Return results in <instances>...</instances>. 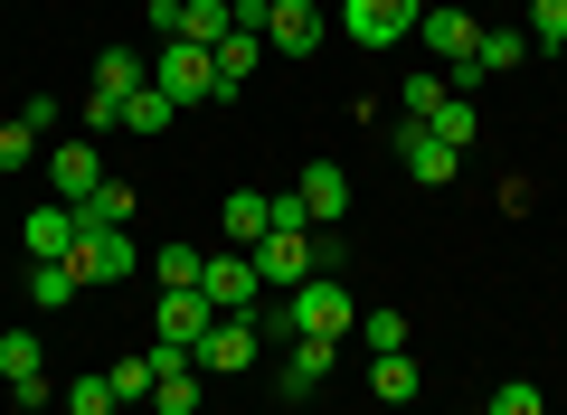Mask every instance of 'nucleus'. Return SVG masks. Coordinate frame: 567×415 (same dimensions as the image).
I'll use <instances>...</instances> for the list:
<instances>
[{
  "mask_svg": "<svg viewBox=\"0 0 567 415\" xmlns=\"http://www.w3.org/2000/svg\"><path fill=\"white\" fill-rule=\"evenodd\" d=\"M66 264H76V283H123L133 274V237H123V227H76Z\"/></svg>",
  "mask_w": 567,
  "mask_h": 415,
  "instance_id": "7",
  "label": "nucleus"
},
{
  "mask_svg": "<svg viewBox=\"0 0 567 415\" xmlns=\"http://www.w3.org/2000/svg\"><path fill=\"white\" fill-rule=\"evenodd\" d=\"M152 85H162L181 114H189V104H218V58H208L199 39H162V48H152Z\"/></svg>",
  "mask_w": 567,
  "mask_h": 415,
  "instance_id": "1",
  "label": "nucleus"
},
{
  "mask_svg": "<svg viewBox=\"0 0 567 415\" xmlns=\"http://www.w3.org/2000/svg\"><path fill=\"white\" fill-rule=\"evenodd\" d=\"M29 264H58L66 246H76V208H66V198H48V208H29Z\"/></svg>",
  "mask_w": 567,
  "mask_h": 415,
  "instance_id": "12",
  "label": "nucleus"
},
{
  "mask_svg": "<svg viewBox=\"0 0 567 415\" xmlns=\"http://www.w3.org/2000/svg\"><path fill=\"white\" fill-rule=\"evenodd\" d=\"M208 321H218V302L189 283V293H162V312H152V340H162V350H199Z\"/></svg>",
  "mask_w": 567,
  "mask_h": 415,
  "instance_id": "8",
  "label": "nucleus"
},
{
  "mask_svg": "<svg viewBox=\"0 0 567 415\" xmlns=\"http://www.w3.org/2000/svg\"><path fill=\"white\" fill-rule=\"evenodd\" d=\"M529 48H567V0H529Z\"/></svg>",
  "mask_w": 567,
  "mask_h": 415,
  "instance_id": "28",
  "label": "nucleus"
},
{
  "mask_svg": "<svg viewBox=\"0 0 567 415\" xmlns=\"http://www.w3.org/2000/svg\"><path fill=\"white\" fill-rule=\"evenodd\" d=\"M293 198H303V227H341L350 218V170L341 160H312V170L293 179Z\"/></svg>",
  "mask_w": 567,
  "mask_h": 415,
  "instance_id": "9",
  "label": "nucleus"
},
{
  "mask_svg": "<svg viewBox=\"0 0 567 415\" xmlns=\"http://www.w3.org/2000/svg\"><path fill=\"white\" fill-rule=\"evenodd\" d=\"M369 387H379V406H406V396H416V359H406V350L369 359Z\"/></svg>",
  "mask_w": 567,
  "mask_h": 415,
  "instance_id": "21",
  "label": "nucleus"
},
{
  "mask_svg": "<svg viewBox=\"0 0 567 415\" xmlns=\"http://www.w3.org/2000/svg\"><path fill=\"white\" fill-rule=\"evenodd\" d=\"M48 369V350H39V331H0V377L20 387V377H39Z\"/></svg>",
  "mask_w": 567,
  "mask_h": 415,
  "instance_id": "24",
  "label": "nucleus"
},
{
  "mask_svg": "<svg viewBox=\"0 0 567 415\" xmlns=\"http://www.w3.org/2000/svg\"><path fill=\"white\" fill-rule=\"evenodd\" d=\"M29 152H39V133L29 123H0V170H29Z\"/></svg>",
  "mask_w": 567,
  "mask_h": 415,
  "instance_id": "32",
  "label": "nucleus"
},
{
  "mask_svg": "<svg viewBox=\"0 0 567 415\" xmlns=\"http://www.w3.org/2000/svg\"><path fill=\"white\" fill-rule=\"evenodd\" d=\"M425 133L454 142V152H473V133H483V114H473V95H445L435 114H425Z\"/></svg>",
  "mask_w": 567,
  "mask_h": 415,
  "instance_id": "20",
  "label": "nucleus"
},
{
  "mask_svg": "<svg viewBox=\"0 0 567 415\" xmlns=\"http://www.w3.org/2000/svg\"><path fill=\"white\" fill-rule=\"evenodd\" d=\"M10 396H20V415H48V406H66V377H20V387H10Z\"/></svg>",
  "mask_w": 567,
  "mask_h": 415,
  "instance_id": "29",
  "label": "nucleus"
},
{
  "mask_svg": "<svg viewBox=\"0 0 567 415\" xmlns=\"http://www.w3.org/2000/svg\"><path fill=\"white\" fill-rule=\"evenodd\" d=\"M104 377H114V406H152V387H162V350H152V359H114Z\"/></svg>",
  "mask_w": 567,
  "mask_h": 415,
  "instance_id": "17",
  "label": "nucleus"
},
{
  "mask_svg": "<svg viewBox=\"0 0 567 415\" xmlns=\"http://www.w3.org/2000/svg\"><path fill=\"white\" fill-rule=\"evenodd\" d=\"M445 95H454L445 76H406V95H398V104H406V123H425V114H435V104H445Z\"/></svg>",
  "mask_w": 567,
  "mask_h": 415,
  "instance_id": "30",
  "label": "nucleus"
},
{
  "mask_svg": "<svg viewBox=\"0 0 567 415\" xmlns=\"http://www.w3.org/2000/svg\"><path fill=\"white\" fill-rule=\"evenodd\" d=\"M256 66H265V39H256V29H237V39L218 48V104L246 95V76H256Z\"/></svg>",
  "mask_w": 567,
  "mask_h": 415,
  "instance_id": "16",
  "label": "nucleus"
},
{
  "mask_svg": "<svg viewBox=\"0 0 567 415\" xmlns=\"http://www.w3.org/2000/svg\"><path fill=\"white\" fill-rule=\"evenodd\" d=\"M416 39H425V58H445V66H464L473 48H483V20H473L464 0H425V20H416Z\"/></svg>",
  "mask_w": 567,
  "mask_h": 415,
  "instance_id": "6",
  "label": "nucleus"
},
{
  "mask_svg": "<svg viewBox=\"0 0 567 415\" xmlns=\"http://www.w3.org/2000/svg\"><path fill=\"white\" fill-rule=\"evenodd\" d=\"M142 85H152V58H133V48H104V58H95V95H142Z\"/></svg>",
  "mask_w": 567,
  "mask_h": 415,
  "instance_id": "15",
  "label": "nucleus"
},
{
  "mask_svg": "<svg viewBox=\"0 0 567 415\" xmlns=\"http://www.w3.org/2000/svg\"><path fill=\"white\" fill-rule=\"evenodd\" d=\"M66 302H76V264H29V312H66Z\"/></svg>",
  "mask_w": 567,
  "mask_h": 415,
  "instance_id": "19",
  "label": "nucleus"
},
{
  "mask_svg": "<svg viewBox=\"0 0 567 415\" xmlns=\"http://www.w3.org/2000/svg\"><path fill=\"white\" fill-rule=\"evenodd\" d=\"M48 179H58V198H66V208H85V198L104 189V160H95V142H58Z\"/></svg>",
  "mask_w": 567,
  "mask_h": 415,
  "instance_id": "11",
  "label": "nucleus"
},
{
  "mask_svg": "<svg viewBox=\"0 0 567 415\" xmlns=\"http://www.w3.org/2000/svg\"><path fill=\"white\" fill-rule=\"evenodd\" d=\"M133 208H142V198H133V179H104V189L76 208V227H133Z\"/></svg>",
  "mask_w": 567,
  "mask_h": 415,
  "instance_id": "18",
  "label": "nucleus"
},
{
  "mask_svg": "<svg viewBox=\"0 0 567 415\" xmlns=\"http://www.w3.org/2000/svg\"><path fill=\"white\" fill-rule=\"evenodd\" d=\"M256 39H265V58H312V48L331 39V20L312 10V0H275V10L256 20Z\"/></svg>",
  "mask_w": 567,
  "mask_h": 415,
  "instance_id": "2",
  "label": "nucleus"
},
{
  "mask_svg": "<svg viewBox=\"0 0 567 415\" xmlns=\"http://www.w3.org/2000/svg\"><path fill=\"white\" fill-rule=\"evenodd\" d=\"M398 160H406V179H425V189H445V179L464 170V152H454V142H435L425 123H406V133H398Z\"/></svg>",
  "mask_w": 567,
  "mask_h": 415,
  "instance_id": "10",
  "label": "nucleus"
},
{
  "mask_svg": "<svg viewBox=\"0 0 567 415\" xmlns=\"http://www.w3.org/2000/svg\"><path fill=\"white\" fill-rule=\"evenodd\" d=\"M152 415H199V359H189V369H162V387H152Z\"/></svg>",
  "mask_w": 567,
  "mask_h": 415,
  "instance_id": "22",
  "label": "nucleus"
},
{
  "mask_svg": "<svg viewBox=\"0 0 567 415\" xmlns=\"http://www.w3.org/2000/svg\"><path fill=\"white\" fill-rule=\"evenodd\" d=\"M123 415H133V406H123Z\"/></svg>",
  "mask_w": 567,
  "mask_h": 415,
  "instance_id": "34",
  "label": "nucleus"
},
{
  "mask_svg": "<svg viewBox=\"0 0 567 415\" xmlns=\"http://www.w3.org/2000/svg\"><path fill=\"white\" fill-rule=\"evenodd\" d=\"M265 227H275V198H265V189H237V198L218 208V237H227V246H256Z\"/></svg>",
  "mask_w": 567,
  "mask_h": 415,
  "instance_id": "14",
  "label": "nucleus"
},
{
  "mask_svg": "<svg viewBox=\"0 0 567 415\" xmlns=\"http://www.w3.org/2000/svg\"><path fill=\"white\" fill-rule=\"evenodd\" d=\"M360 340H369L379 359H388V350H406V312H369V321H360Z\"/></svg>",
  "mask_w": 567,
  "mask_h": 415,
  "instance_id": "31",
  "label": "nucleus"
},
{
  "mask_svg": "<svg viewBox=\"0 0 567 415\" xmlns=\"http://www.w3.org/2000/svg\"><path fill=\"white\" fill-rule=\"evenodd\" d=\"M256 350H265L256 312H218V321H208V340H199V369L208 377H237V369H256Z\"/></svg>",
  "mask_w": 567,
  "mask_h": 415,
  "instance_id": "5",
  "label": "nucleus"
},
{
  "mask_svg": "<svg viewBox=\"0 0 567 415\" xmlns=\"http://www.w3.org/2000/svg\"><path fill=\"white\" fill-rule=\"evenodd\" d=\"M416 20H425V0H341V29L360 48H398V39H416Z\"/></svg>",
  "mask_w": 567,
  "mask_h": 415,
  "instance_id": "3",
  "label": "nucleus"
},
{
  "mask_svg": "<svg viewBox=\"0 0 567 415\" xmlns=\"http://www.w3.org/2000/svg\"><path fill=\"white\" fill-rule=\"evenodd\" d=\"M199 293L218 302V312H256V302H265V274H256V256H246V246H218V256H208V274H199Z\"/></svg>",
  "mask_w": 567,
  "mask_h": 415,
  "instance_id": "4",
  "label": "nucleus"
},
{
  "mask_svg": "<svg viewBox=\"0 0 567 415\" xmlns=\"http://www.w3.org/2000/svg\"><path fill=\"white\" fill-rule=\"evenodd\" d=\"M483 415H548V396L529 387V377H502V387H492V406Z\"/></svg>",
  "mask_w": 567,
  "mask_h": 415,
  "instance_id": "27",
  "label": "nucleus"
},
{
  "mask_svg": "<svg viewBox=\"0 0 567 415\" xmlns=\"http://www.w3.org/2000/svg\"><path fill=\"white\" fill-rule=\"evenodd\" d=\"M152 274H162V293H189V283L208 274V256H199V246H162V256H152Z\"/></svg>",
  "mask_w": 567,
  "mask_h": 415,
  "instance_id": "25",
  "label": "nucleus"
},
{
  "mask_svg": "<svg viewBox=\"0 0 567 415\" xmlns=\"http://www.w3.org/2000/svg\"><path fill=\"white\" fill-rule=\"evenodd\" d=\"M331 359H341V340H293V359H284V406H303Z\"/></svg>",
  "mask_w": 567,
  "mask_h": 415,
  "instance_id": "13",
  "label": "nucleus"
},
{
  "mask_svg": "<svg viewBox=\"0 0 567 415\" xmlns=\"http://www.w3.org/2000/svg\"><path fill=\"white\" fill-rule=\"evenodd\" d=\"M66 415H123L114 406V377H104V369L95 377H66Z\"/></svg>",
  "mask_w": 567,
  "mask_h": 415,
  "instance_id": "26",
  "label": "nucleus"
},
{
  "mask_svg": "<svg viewBox=\"0 0 567 415\" xmlns=\"http://www.w3.org/2000/svg\"><path fill=\"white\" fill-rule=\"evenodd\" d=\"M85 133H123V104L114 95H85Z\"/></svg>",
  "mask_w": 567,
  "mask_h": 415,
  "instance_id": "33",
  "label": "nucleus"
},
{
  "mask_svg": "<svg viewBox=\"0 0 567 415\" xmlns=\"http://www.w3.org/2000/svg\"><path fill=\"white\" fill-rule=\"evenodd\" d=\"M123 123H133V133H171V123H181V104H171L162 85H142V95H123Z\"/></svg>",
  "mask_w": 567,
  "mask_h": 415,
  "instance_id": "23",
  "label": "nucleus"
}]
</instances>
